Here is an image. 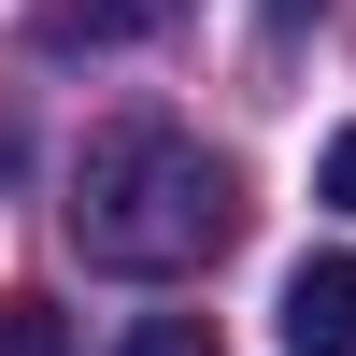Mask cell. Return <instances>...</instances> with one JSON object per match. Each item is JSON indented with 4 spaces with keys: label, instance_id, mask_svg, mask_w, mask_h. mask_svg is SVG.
Listing matches in <instances>:
<instances>
[{
    "label": "cell",
    "instance_id": "cell-1",
    "mask_svg": "<svg viewBox=\"0 0 356 356\" xmlns=\"http://www.w3.org/2000/svg\"><path fill=\"white\" fill-rule=\"evenodd\" d=\"M228 243H243V171L214 143H186V129H100L86 143V171H72V257L86 271L171 285Z\"/></svg>",
    "mask_w": 356,
    "mask_h": 356
},
{
    "label": "cell",
    "instance_id": "cell-2",
    "mask_svg": "<svg viewBox=\"0 0 356 356\" xmlns=\"http://www.w3.org/2000/svg\"><path fill=\"white\" fill-rule=\"evenodd\" d=\"M285 356H356V257H300L285 271Z\"/></svg>",
    "mask_w": 356,
    "mask_h": 356
},
{
    "label": "cell",
    "instance_id": "cell-3",
    "mask_svg": "<svg viewBox=\"0 0 356 356\" xmlns=\"http://www.w3.org/2000/svg\"><path fill=\"white\" fill-rule=\"evenodd\" d=\"M143 29H171V0H43V15H29V43L72 57V43H143Z\"/></svg>",
    "mask_w": 356,
    "mask_h": 356
},
{
    "label": "cell",
    "instance_id": "cell-4",
    "mask_svg": "<svg viewBox=\"0 0 356 356\" xmlns=\"http://www.w3.org/2000/svg\"><path fill=\"white\" fill-rule=\"evenodd\" d=\"M0 356H72V314L57 300H0Z\"/></svg>",
    "mask_w": 356,
    "mask_h": 356
},
{
    "label": "cell",
    "instance_id": "cell-5",
    "mask_svg": "<svg viewBox=\"0 0 356 356\" xmlns=\"http://www.w3.org/2000/svg\"><path fill=\"white\" fill-rule=\"evenodd\" d=\"M114 356H228V342H214V314H143Z\"/></svg>",
    "mask_w": 356,
    "mask_h": 356
},
{
    "label": "cell",
    "instance_id": "cell-6",
    "mask_svg": "<svg viewBox=\"0 0 356 356\" xmlns=\"http://www.w3.org/2000/svg\"><path fill=\"white\" fill-rule=\"evenodd\" d=\"M314 15H328V0H257V29H271V57H285V43H300V29H314Z\"/></svg>",
    "mask_w": 356,
    "mask_h": 356
},
{
    "label": "cell",
    "instance_id": "cell-7",
    "mask_svg": "<svg viewBox=\"0 0 356 356\" xmlns=\"http://www.w3.org/2000/svg\"><path fill=\"white\" fill-rule=\"evenodd\" d=\"M314 186H328V200H342V214H356V129L328 143V157H314Z\"/></svg>",
    "mask_w": 356,
    "mask_h": 356
},
{
    "label": "cell",
    "instance_id": "cell-8",
    "mask_svg": "<svg viewBox=\"0 0 356 356\" xmlns=\"http://www.w3.org/2000/svg\"><path fill=\"white\" fill-rule=\"evenodd\" d=\"M0 171H15V129H0Z\"/></svg>",
    "mask_w": 356,
    "mask_h": 356
}]
</instances>
